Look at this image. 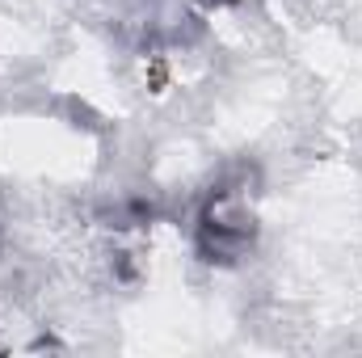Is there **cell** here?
Segmentation results:
<instances>
[{
    "instance_id": "6da1fadb",
    "label": "cell",
    "mask_w": 362,
    "mask_h": 358,
    "mask_svg": "<svg viewBox=\"0 0 362 358\" xmlns=\"http://www.w3.org/2000/svg\"><path fill=\"white\" fill-rule=\"evenodd\" d=\"M253 169H236L228 178H219L194 219V253L206 266H236L240 258H249L253 241H257V219L245 207V190H249Z\"/></svg>"
},
{
    "instance_id": "7a4b0ae2",
    "label": "cell",
    "mask_w": 362,
    "mask_h": 358,
    "mask_svg": "<svg viewBox=\"0 0 362 358\" xmlns=\"http://www.w3.org/2000/svg\"><path fill=\"white\" fill-rule=\"evenodd\" d=\"M206 8H228V4H236V0H202Z\"/></svg>"
}]
</instances>
